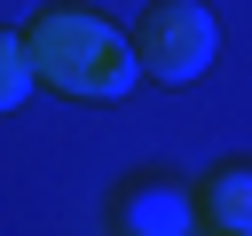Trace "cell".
Listing matches in <instances>:
<instances>
[{"instance_id": "obj_4", "label": "cell", "mask_w": 252, "mask_h": 236, "mask_svg": "<svg viewBox=\"0 0 252 236\" xmlns=\"http://www.w3.org/2000/svg\"><path fill=\"white\" fill-rule=\"evenodd\" d=\"M189 197H197V228H213V236H252V165H213Z\"/></svg>"}, {"instance_id": "obj_1", "label": "cell", "mask_w": 252, "mask_h": 236, "mask_svg": "<svg viewBox=\"0 0 252 236\" xmlns=\"http://www.w3.org/2000/svg\"><path fill=\"white\" fill-rule=\"evenodd\" d=\"M24 39H32V63H39V87H55L71 102H118V94H134L142 55H134V31H118L110 16H94V8H47V16L24 24Z\"/></svg>"}, {"instance_id": "obj_2", "label": "cell", "mask_w": 252, "mask_h": 236, "mask_svg": "<svg viewBox=\"0 0 252 236\" xmlns=\"http://www.w3.org/2000/svg\"><path fill=\"white\" fill-rule=\"evenodd\" d=\"M213 47H220V24H213L205 0H150V8L134 16V55H142V71L165 79V87L197 79V71L213 63Z\"/></svg>"}, {"instance_id": "obj_3", "label": "cell", "mask_w": 252, "mask_h": 236, "mask_svg": "<svg viewBox=\"0 0 252 236\" xmlns=\"http://www.w3.org/2000/svg\"><path fill=\"white\" fill-rule=\"evenodd\" d=\"M110 228H126V236H181V228H197V197L181 189V181H126L118 189V205H110Z\"/></svg>"}, {"instance_id": "obj_5", "label": "cell", "mask_w": 252, "mask_h": 236, "mask_svg": "<svg viewBox=\"0 0 252 236\" xmlns=\"http://www.w3.org/2000/svg\"><path fill=\"white\" fill-rule=\"evenodd\" d=\"M39 87V63H32V39L0 24V110H16L24 94Z\"/></svg>"}]
</instances>
